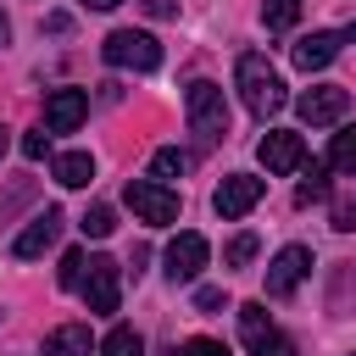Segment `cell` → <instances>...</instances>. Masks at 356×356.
I'll return each instance as SVG.
<instances>
[{"instance_id": "cell-1", "label": "cell", "mask_w": 356, "mask_h": 356, "mask_svg": "<svg viewBox=\"0 0 356 356\" xmlns=\"http://www.w3.org/2000/svg\"><path fill=\"white\" fill-rule=\"evenodd\" d=\"M234 89H239V100H245V111L250 117H273V111H284V78H278V67L267 61V56H256V50H245L239 56V67H234Z\"/></svg>"}, {"instance_id": "cell-2", "label": "cell", "mask_w": 356, "mask_h": 356, "mask_svg": "<svg viewBox=\"0 0 356 356\" xmlns=\"http://www.w3.org/2000/svg\"><path fill=\"white\" fill-rule=\"evenodd\" d=\"M184 111H189V128H195L200 145H217L228 134V100H222V89L211 78H195L184 89Z\"/></svg>"}, {"instance_id": "cell-3", "label": "cell", "mask_w": 356, "mask_h": 356, "mask_svg": "<svg viewBox=\"0 0 356 356\" xmlns=\"http://www.w3.org/2000/svg\"><path fill=\"white\" fill-rule=\"evenodd\" d=\"M239 339H245L250 356H295V339L278 334V323L267 317L261 300H245V306H239Z\"/></svg>"}, {"instance_id": "cell-4", "label": "cell", "mask_w": 356, "mask_h": 356, "mask_svg": "<svg viewBox=\"0 0 356 356\" xmlns=\"http://www.w3.org/2000/svg\"><path fill=\"white\" fill-rule=\"evenodd\" d=\"M122 200H128V206H134V217H139V222H150V228L178 222V189H167V184H156V178H128Z\"/></svg>"}, {"instance_id": "cell-5", "label": "cell", "mask_w": 356, "mask_h": 356, "mask_svg": "<svg viewBox=\"0 0 356 356\" xmlns=\"http://www.w3.org/2000/svg\"><path fill=\"white\" fill-rule=\"evenodd\" d=\"M100 56H106L111 67H134V72H156V67H161V44H156L150 33H139V28H117V33H106Z\"/></svg>"}, {"instance_id": "cell-6", "label": "cell", "mask_w": 356, "mask_h": 356, "mask_svg": "<svg viewBox=\"0 0 356 356\" xmlns=\"http://www.w3.org/2000/svg\"><path fill=\"white\" fill-rule=\"evenodd\" d=\"M78 295L89 300V312H117V300H122V267L111 256H89V273H83Z\"/></svg>"}, {"instance_id": "cell-7", "label": "cell", "mask_w": 356, "mask_h": 356, "mask_svg": "<svg viewBox=\"0 0 356 356\" xmlns=\"http://www.w3.org/2000/svg\"><path fill=\"white\" fill-rule=\"evenodd\" d=\"M256 156H261V167L267 172H300L306 167V139L300 134H289V128H273V134H261V145H256Z\"/></svg>"}, {"instance_id": "cell-8", "label": "cell", "mask_w": 356, "mask_h": 356, "mask_svg": "<svg viewBox=\"0 0 356 356\" xmlns=\"http://www.w3.org/2000/svg\"><path fill=\"white\" fill-rule=\"evenodd\" d=\"M306 273H312V250H306V245H284V250L267 261V295H278V300L295 295Z\"/></svg>"}, {"instance_id": "cell-9", "label": "cell", "mask_w": 356, "mask_h": 356, "mask_svg": "<svg viewBox=\"0 0 356 356\" xmlns=\"http://www.w3.org/2000/svg\"><path fill=\"white\" fill-rule=\"evenodd\" d=\"M295 111H300V122L323 128V122H339V117L350 111V95H345L339 83H317V89H306V95L295 100Z\"/></svg>"}, {"instance_id": "cell-10", "label": "cell", "mask_w": 356, "mask_h": 356, "mask_svg": "<svg viewBox=\"0 0 356 356\" xmlns=\"http://www.w3.org/2000/svg\"><path fill=\"white\" fill-rule=\"evenodd\" d=\"M261 189H267L261 178H250V172H228V178L217 184L211 206H217V217H228V222H234V217H245V211L261 200Z\"/></svg>"}, {"instance_id": "cell-11", "label": "cell", "mask_w": 356, "mask_h": 356, "mask_svg": "<svg viewBox=\"0 0 356 356\" xmlns=\"http://www.w3.org/2000/svg\"><path fill=\"white\" fill-rule=\"evenodd\" d=\"M206 256H211V245H206L200 234H178L161 261H167V278H172V284H195L200 267H206Z\"/></svg>"}, {"instance_id": "cell-12", "label": "cell", "mask_w": 356, "mask_h": 356, "mask_svg": "<svg viewBox=\"0 0 356 356\" xmlns=\"http://www.w3.org/2000/svg\"><path fill=\"white\" fill-rule=\"evenodd\" d=\"M89 117V89H50L44 100V128L50 134H72Z\"/></svg>"}, {"instance_id": "cell-13", "label": "cell", "mask_w": 356, "mask_h": 356, "mask_svg": "<svg viewBox=\"0 0 356 356\" xmlns=\"http://www.w3.org/2000/svg\"><path fill=\"white\" fill-rule=\"evenodd\" d=\"M56 239H61V211H56V206H44V211H39V217L11 239V250H17L22 261H33V256H44Z\"/></svg>"}, {"instance_id": "cell-14", "label": "cell", "mask_w": 356, "mask_h": 356, "mask_svg": "<svg viewBox=\"0 0 356 356\" xmlns=\"http://www.w3.org/2000/svg\"><path fill=\"white\" fill-rule=\"evenodd\" d=\"M339 44H345L339 33H306V39H295V50H289V56H295V67H300V72H323V67L339 56Z\"/></svg>"}, {"instance_id": "cell-15", "label": "cell", "mask_w": 356, "mask_h": 356, "mask_svg": "<svg viewBox=\"0 0 356 356\" xmlns=\"http://www.w3.org/2000/svg\"><path fill=\"white\" fill-rule=\"evenodd\" d=\"M50 172H56L61 189H83V184L95 178V156H89V150H61V156L50 161Z\"/></svg>"}, {"instance_id": "cell-16", "label": "cell", "mask_w": 356, "mask_h": 356, "mask_svg": "<svg viewBox=\"0 0 356 356\" xmlns=\"http://www.w3.org/2000/svg\"><path fill=\"white\" fill-rule=\"evenodd\" d=\"M89 350H95L89 328H83V323H61V328L44 339V350H39V356H89Z\"/></svg>"}, {"instance_id": "cell-17", "label": "cell", "mask_w": 356, "mask_h": 356, "mask_svg": "<svg viewBox=\"0 0 356 356\" xmlns=\"http://www.w3.org/2000/svg\"><path fill=\"white\" fill-rule=\"evenodd\" d=\"M184 172H189V156H184L178 145H161V150L150 156V178H156V184H172V178H184Z\"/></svg>"}, {"instance_id": "cell-18", "label": "cell", "mask_w": 356, "mask_h": 356, "mask_svg": "<svg viewBox=\"0 0 356 356\" xmlns=\"http://www.w3.org/2000/svg\"><path fill=\"white\" fill-rule=\"evenodd\" d=\"M328 167H334V172H350V178H356V122L334 134V145H328Z\"/></svg>"}, {"instance_id": "cell-19", "label": "cell", "mask_w": 356, "mask_h": 356, "mask_svg": "<svg viewBox=\"0 0 356 356\" xmlns=\"http://www.w3.org/2000/svg\"><path fill=\"white\" fill-rule=\"evenodd\" d=\"M100 356H145V339H139V328L117 323V328L100 339Z\"/></svg>"}, {"instance_id": "cell-20", "label": "cell", "mask_w": 356, "mask_h": 356, "mask_svg": "<svg viewBox=\"0 0 356 356\" xmlns=\"http://www.w3.org/2000/svg\"><path fill=\"white\" fill-rule=\"evenodd\" d=\"M261 22H267L273 33L295 28V22H300V0H267V6H261Z\"/></svg>"}, {"instance_id": "cell-21", "label": "cell", "mask_w": 356, "mask_h": 356, "mask_svg": "<svg viewBox=\"0 0 356 356\" xmlns=\"http://www.w3.org/2000/svg\"><path fill=\"white\" fill-rule=\"evenodd\" d=\"M328 195V178H323V161H312L306 167V178H300V189H295V200L300 206H312V200H323Z\"/></svg>"}, {"instance_id": "cell-22", "label": "cell", "mask_w": 356, "mask_h": 356, "mask_svg": "<svg viewBox=\"0 0 356 356\" xmlns=\"http://www.w3.org/2000/svg\"><path fill=\"white\" fill-rule=\"evenodd\" d=\"M78 228H83V234H89V239H106V234H111V228H117V211H111V206H89V211H83V222H78Z\"/></svg>"}, {"instance_id": "cell-23", "label": "cell", "mask_w": 356, "mask_h": 356, "mask_svg": "<svg viewBox=\"0 0 356 356\" xmlns=\"http://www.w3.org/2000/svg\"><path fill=\"white\" fill-rule=\"evenodd\" d=\"M256 250H261V245H256V234H234V239H228V250H222V261H228V267H245Z\"/></svg>"}, {"instance_id": "cell-24", "label": "cell", "mask_w": 356, "mask_h": 356, "mask_svg": "<svg viewBox=\"0 0 356 356\" xmlns=\"http://www.w3.org/2000/svg\"><path fill=\"white\" fill-rule=\"evenodd\" d=\"M83 273H89V256H83V250H67V256H61V289H78Z\"/></svg>"}, {"instance_id": "cell-25", "label": "cell", "mask_w": 356, "mask_h": 356, "mask_svg": "<svg viewBox=\"0 0 356 356\" xmlns=\"http://www.w3.org/2000/svg\"><path fill=\"white\" fill-rule=\"evenodd\" d=\"M22 156H28V161H44V156H50V128L22 134Z\"/></svg>"}, {"instance_id": "cell-26", "label": "cell", "mask_w": 356, "mask_h": 356, "mask_svg": "<svg viewBox=\"0 0 356 356\" xmlns=\"http://www.w3.org/2000/svg\"><path fill=\"white\" fill-rule=\"evenodd\" d=\"M178 356H228V345L222 339H184Z\"/></svg>"}, {"instance_id": "cell-27", "label": "cell", "mask_w": 356, "mask_h": 356, "mask_svg": "<svg viewBox=\"0 0 356 356\" xmlns=\"http://www.w3.org/2000/svg\"><path fill=\"white\" fill-rule=\"evenodd\" d=\"M195 306H200V312H217V306H222V289H211V284L195 289Z\"/></svg>"}, {"instance_id": "cell-28", "label": "cell", "mask_w": 356, "mask_h": 356, "mask_svg": "<svg viewBox=\"0 0 356 356\" xmlns=\"http://www.w3.org/2000/svg\"><path fill=\"white\" fill-rule=\"evenodd\" d=\"M334 228H345V234H350V228H356V200H345V206H339V211H334Z\"/></svg>"}, {"instance_id": "cell-29", "label": "cell", "mask_w": 356, "mask_h": 356, "mask_svg": "<svg viewBox=\"0 0 356 356\" xmlns=\"http://www.w3.org/2000/svg\"><path fill=\"white\" fill-rule=\"evenodd\" d=\"M145 11H150V17H172L178 6H172V0H145Z\"/></svg>"}, {"instance_id": "cell-30", "label": "cell", "mask_w": 356, "mask_h": 356, "mask_svg": "<svg viewBox=\"0 0 356 356\" xmlns=\"http://www.w3.org/2000/svg\"><path fill=\"white\" fill-rule=\"evenodd\" d=\"M89 11H111V6H122V0H83Z\"/></svg>"}, {"instance_id": "cell-31", "label": "cell", "mask_w": 356, "mask_h": 356, "mask_svg": "<svg viewBox=\"0 0 356 356\" xmlns=\"http://www.w3.org/2000/svg\"><path fill=\"white\" fill-rule=\"evenodd\" d=\"M6 33H11V22H6V11H0V44H6Z\"/></svg>"}, {"instance_id": "cell-32", "label": "cell", "mask_w": 356, "mask_h": 356, "mask_svg": "<svg viewBox=\"0 0 356 356\" xmlns=\"http://www.w3.org/2000/svg\"><path fill=\"white\" fill-rule=\"evenodd\" d=\"M345 39H350V44H356V22H350V28H345Z\"/></svg>"}, {"instance_id": "cell-33", "label": "cell", "mask_w": 356, "mask_h": 356, "mask_svg": "<svg viewBox=\"0 0 356 356\" xmlns=\"http://www.w3.org/2000/svg\"><path fill=\"white\" fill-rule=\"evenodd\" d=\"M0 156H6V128H0Z\"/></svg>"}]
</instances>
